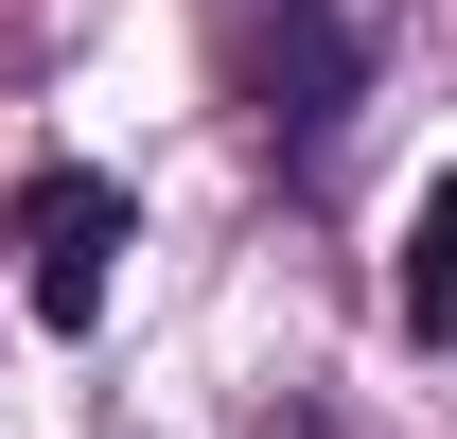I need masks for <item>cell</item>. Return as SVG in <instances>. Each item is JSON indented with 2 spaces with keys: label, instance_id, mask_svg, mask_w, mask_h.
Listing matches in <instances>:
<instances>
[{
  "label": "cell",
  "instance_id": "cell-1",
  "mask_svg": "<svg viewBox=\"0 0 457 439\" xmlns=\"http://www.w3.org/2000/svg\"><path fill=\"white\" fill-rule=\"evenodd\" d=\"M228 88H246V123L282 141V159H317L352 123V88H370V18H335V0H264L246 36H228Z\"/></svg>",
  "mask_w": 457,
  "mask_h": 439
},
{
  "label": "cell",
  "instance_id": "cell-2",
  "mask_svg": "<svg viewBox=\"0 0 457 439\" xmlns=\"http://www.w3.org/2000/svg\"><path fill=\"white\" fill-rule=\"evenodd\" d=\"M0 246H18V281H36V317L88 334V317H106V264L141 246V194L88 176V159H36V176H18V211H0Z\"/></svg>",
  "mask_w": 457,
  "mask_h": 439
},
{
  "label": "cell",
  "instance_id": "cell-3",
  "mask_svg": "<svg viewBox=\"0 0 457 439\" xmlns=\"http://www.w3.org/2000/svg\"><path fill=\"white\" fill-rule=\"evenodd\" d=\"M404 334H440V352H457V176L404 211Z\"/></svg>",
  "mask_w": 457,
  "mask_h": 439
}]
</instances>
